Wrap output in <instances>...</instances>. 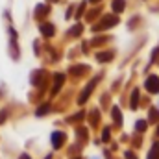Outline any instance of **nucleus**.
Listing matches in <instances>:
<instances>
[{
    "instance_id": "3",
    "label": "nucleus",
    "mask_w": 159,
    "mask_h": 159,
    "mask_svg": "<svg viewBox=\"0 0 159 159\" xmlns=\"http://www.w3.org/2000/svg\"><path fill=\"white\" fill-rule=\"evenodd\" d=\"M43 32H46L44 35H50L52 34V26H43Z\"/></svg>"
},
{
    "instance_id": "2",
    "label": "nucleus",
    "mask_w": 159,
    "mask_h": 159,
    "mask_svg": "<svg viewBox=\"0 0 159 159\" xmlns=\"http://www.w3.org/2000/svg\"><path fill=\"white\" fill-rule=\"evenodd\" d=\"M52 141H54V146L57 148V146L61 144V133H59V131H56V133L52 135Z\"/></svg>"
},
{
    "instance_id": "1",
    "label": "nucleus",
    "mask_w": 159,
    "mask_h": 159,
    "mask_svg": "<svg viewBox=\"0 0 159 159\" xmlns=\"http://www.w3.org/2000/svg\"><path fill=\"white\" fill-rule=\"evenodd\" d=\"M146 87H148L150 91H154V93H159V80L157 78H148Z\"/></svg>"
},
{
    "instance_id": "4",
    "label": "nucleus",
    "mask_w": 159,
    "mask_h": 159,
    "mask_svg": "<svg viewBox=\"0 0 159 159\" xmlns=\"http://www.w3.org/2000/svg\"><path fill=\"white\" fill-rule=\"evenodd\" d=\"M115 9H117V11H120V9H122V2H120V0H117V2H115Z\"/></svg>"
}]
</instances>
